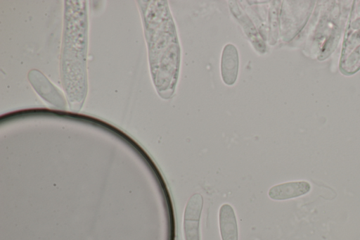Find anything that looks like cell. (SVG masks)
Masks as SVG:
<instances>
[{
    "instance_id": "3",
    "label": "cell",
    "mask_w": 360,
    "mask_h": 240,
    "mask_svg": "<svg viewBox=\"0 0 360 240\" xmlns=\"http://www.w3.org/2000/svg\"><path fill=\"white\" fill-rule=\"evenodd\" d=\"M219 226L221 240H238V231L235 211L224 203L219 210Z\"/></svg>"
},
{
    "instance_id": "1",
    "label": "cell",
    "mask_w": 360,
    "mask_h": 240,
    "mask_svg": "<svg viewBox=\"0 0 360 240\" xmlns=\"http://www.w3.org/2000/svg\"><path fill=\"white\" fill-rule=\"evenodd\" d=\"M203 207V197L193 194L188 200L184 214V236L185 240H200V220Z\"/></svg>"
},
{
    "instance_id": "2",
    "label": "cell",
    "mask_w": 360,
    "mask_h": 240,
    "mask_svg": "<svg viewBox=\"0 0 360 240\" xmlns=\"http://www.w3.org/2000/svg\"><path fill=\"white\" fill-rule=\"evenodd\" d=\"M311 184L304 180L288 182L271 187L268 196L274 201H285L300 197L308 194Z\"/></svg>"
},
{
    "instance_id": "4",
    "label": "cell",
    "mask_w": 360,
    "mask_h": 240,
    "mask_svg": "<svg viewBox=\"0 0 360 240\" xmlns=\"http://www.w3.org/2000/svg\"><path fill=\"white\" fill-rule=\"evenodd\" d=\"M238 55L236 48L232 44L225 46L221 55V72L223 81L228 85L236 82L238 71Z\"/></svg>"
}]
</instances>
